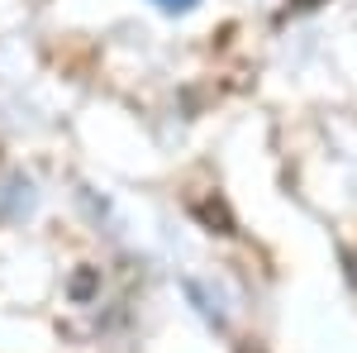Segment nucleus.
<instances>
[{
	"instance_id": "f257e3e1",
	"label": "nucleus",
	"mask_w": 357,
	"mask_h": 353,
	"mask_svg": "<svg viewBox=\"0 0 357 353\" xmlns=\"http://www.w3.org/2000/svg\"><path fill=\"white\" fill-rule=\"evenodd\" d=\"M158 5H162V10H191L195 0H158Z\"/></svg>"
}]
</instances>
